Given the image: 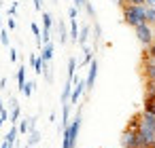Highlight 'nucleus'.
Listing matches in <instances>:
<instances>
[{
  "instance_id": "obj_1",
  "label": "nucleus",
  "mask_w": 155,
  "mask_h": 148,
  "mask_svg": "<svg viewBox=\"0 0 155 148\" xmlns=\"http://www.w3.org/2000/svg\"><path fill=\"white\" fill-rule=\"evenodd\" d=\"M83 118H81V110L77 112V116L68 123V127L62 131V148H77V140H79V131H81Z\"/></svg>"
},
{
  "instance_id": "obj_2",
  "label": "nucleus",
  "mask_w": 155,
  "mask_h": 148,
  "mask_svg": "<svg viewBox=\"0 0 155 148\" xmlns=\"http://www.w3.org/2000/svg\"><path fill=\"white\" fill-rule=\"evenodd\" d=\"M147 19V7L144 5H125L123 7V24L132 26V28H138Z\"/></svg>"
},
{
  "instance_id": "obj_3",
  "label": "nucleus",
  "mask_w": 155,
  "mask_h": 148,
  "mask_svg": "<svg viewBox=\"0 0 155 148\" xmlns=\"http://www.w3.org/2000/svg\"><path fill=\"white\" fill-rule=\"evenodd\" d=\"M134 32H136V38H138V43H140V45H144V47H149V45L155 40L153 28H151V26H147V24H142V26L134 28Z\"/></svg>"
},
{
  "instance_id": "obj_4",
  "label": "nucleus",
  "mask_w": 155,
  "mask_h": 148,
  "mask_svg": "<svg viewBox=\"0 0 155 148\" xmlns=\"http://www.w3.org/2000/svg\"><path fill=\"white\" fill-rule=\"evenodd\" d=\"M83 91H85V78H72V93H70V99H68V104L72 106V104H77L79 99H81V95H83Z\"/></svg>"
},
{
  "instance_id": "obj_5",
  "label": "nucleus",
  "mask_w": 155,
  "mask_h": 148,
  "mask_svg": "<svg viewBox=\"0 0 155 148\" xmlns=\"http://www.w3.org/2000/svg\"><path fill=\"white\" fill-rule=\"evenodd\" d=\"M119 144H121L123 148H140V146H138V137H136V131H130V129H123V131H121Z\"/></svg>"
},
{
  "instance_id": "obj_6",
  "label": "nucleus",
  "mask_w": 155,
  "mask_h": 148,
  "mask_svg": "<svg viewBox=\"0 0 155 148\" xmlns=\"http://www.w3.org/2000/svg\"><path fill=\"white\" fill-rule=\"evenodd\" d=\"M96 76H98V61L91 59L89 61V68H87V78H85V91L89 93L96 85Z\"/></svg>"
},
{
  "instance_id": "obj_7",
  "label": "nucleus",
  "mask_w": 155,
  "mask_h": 148,
  "mask_svg": "<svg viewBox=\"0 0 155 148\" xmlns=\"http://www.w3.org/2000/svg\"><path fill=\"white\" fill-rule=\"evenodd\" d=\"M142 72H144V80L155 83V57H144L142 55Z\"/></svg>"
},
{
  "instance_id": "obj_8",
  "label": "nucleus",
  "mask_w": 155,
  "mask_h": 148,
  "mask_svg": "<svg viewBox=\"0 0 155 148\" xmlns=\"http://www.w3.org/2000/svg\"><path fill=\"white\" fill-rule=\"evenodd\" d=\"M89 36H91V26L85 24V26L79 28V38H77V43H79L81 47H87V45H89Z\"/></svg>"
},
{
  "instance_id": "obj_9",
  "label": "nucleus",
  "mask_w": 155,
  "mask_h": 148,
  "mask_svg": "<svg viewBox=\"0 0 155 148\" xmlns=\"http://www.w3.org/2000/svg\"><path fill=\"white\" fill-rule=\"evenodd\" d=\"M53 51H55L53 40H51V43H45V45H43V49H41V59L49 64V61H51V57H53Z\"/></svg>"
},
{
  "instance_id": "obj_10",
  "label": "nucleus",
  "mask_w": 155,
  "mask_h": 148,
  "mask_svg": "<svg viewBox=\"0 0 155 148\" xmlns=\"http://www.w3.org/2000/svg\"><path fill=\"white\" fill-rule=\"evenodd\" d=\"M142 112H147V114H153V116H155V93H153V95H144Z\"/></svg>"
},
{
  "instance_id": "obj_11",
  "label": "nucleus",
  "mask_w": 155,
  "mask_h": 148,
  "mask_svg": "<svg viewBox=\"0 0 155 148\" xmlns=\"http://www.w3.org/2000/svg\"><path fill=\"white\" fill-rule=\"evenodd\" d=\"M15 137H17V125H11L9 133L5 135V142H7V146H9V148H13V146H15Z\"/></svg>"
},
{
  "instance_id": "obj_12",
  "label": "nucleus",
  "mask_w": 155,
  "mask_h": 148,
  "mask_svg": "<svg viewBox=\"0 0 155 148\" xmlns=\"http://www.w3.org/2000/svg\"><path fill=\"white\" fill-rule=\"evenodd\" d=\"M30 66L34 68L36 74H43V59H41V55H30Z\"/></svg>"
},
{
  "instance_id": "obj_13",
  "label": "nucleus",
  "mask_w": 155,
  "mask_h": 148,
  "mask_svg": "<svg viewBox=\"0 0 155 148\" xmlns=\"http://www.w3.org/2000/svg\"><path fill=\"white\" fill-rule=\"evenodd\" d=\"M38 142H41V131H38V129H32V131L28 133V142H26V146L32 148V146L38 144Z\"/></svg>"
},
{
  "instance_id": "obj_14",
  "label": "nucleus",
  "mask_w": 155,
  "mask_h": 148,
  "mask_svg": "<svg viewBox=\"0 0 155 148\" xmlns=\"http://www.w3.org/2000/svg\"><path fill=\"white\" fill-rule=\"evenodd\" d=\"M58 34H60V43L66 45L68 43V32H66V24L64 21H58Z\"/></svg>"
},
{
  "instance_id": "obj_15",
  "label": "nucleus",
  "mask_w": 155,
  "mask_h": 148,
  "mask_svg": "<svg viewBox=\"0 0 155 148\" xmlns=\"http://www.w3.org/2000/svg\"><path fill=\"white\" fill-rule=\"evenodd\" d=\"M91 59H94V49L87 45V47H83V61H81V66H89Z\"/></svg>"
},
{
  "instance_id": "obj_16",
  "label": "nucleus",
  "mask_w": 155,
  "mask_h": 148,
  "mask_svg": "<svg viewBox=\"0 0 155 148\" xmlns=\"http://www.w3.org/2000/svg\"><path fill=\"white\" fill-rule=\"evenodd\" d=\"M24 85H26V66L21 64V66L17 68V87H19V91H21Z\"/></svg>"
},
{
  "instance_id": "obj_17",
  "label": "nucleus",
  "mask_w": 155,
  "mask_h": 148,
  "mask_svg": "<svg viewBox=\"0 0 155 148\" xmlns=\"http://www.w3.org/2000/svg\"><path fill=\"white\" fill-rule=\"evenodd\" d=\"M70 93H72V80L66 78V85H64V91H62V104L70 99Z\"/></svg>"
},
{
  "instance_id": "obj_18",
  "label": "nucleus",
  "mask_w": 155,
  "mask_h": 148,
  "mask_svg": "<svg viewBox=\"0 0 155 148\" xmlns=\"http://www.w3.org/2000/svg\"><path fill=\"white\" fill-rule=\"evenodd\" d=\"M77 38H79V24L77 19H70V40L77 45Z\"/></svg>"
},
{
  "instance_id": "obj_19",
  "label": "nucleus",
  "mask_w": 155,
  "mask_h": 148,
  "mask_svg": "<svg viewBox=\"0 0 155 148\" xmlns=\"http://www.w3.org/2000/svg\"><path fill=\"white\" fill-rule=\"evenodd\" d=\"M138 125H140V112H136L130 121H127V127L125 129H130V131H136L138 129Z\"/></svg>"
},
{
  "instance_id": "obj_20",
  "label": "nucleus",
  "mask_w": 155,
  "mask_h": 148,
  "mask_svg": "<svg viewBox=\"0 0 155 148\" xmlns=\"http://www.w3.org/2000/svg\"><path fill=\"white\" fill-rule=\"evenodd\" d=\"M34 89H36V83H34V80H26V85L21 87V93H24L26 97H30Z\"/></svg>"
},
{
  "instance_id": "obj_21",
  "label": "nucleus",
  "mask_w": 155,
  "mask_h": 148,
  "mask_svg": "<svg viewBox=\"0 0 155 148\" xmlns=\"http://www.w3.org/2000/svg\"><path fill=\"white\" fill-rule=\"evenodd\" d=\"M74 72H77V59L74 57H68V76L66 78H74Z\"/></svg>"
},
{
  "instance_id": "obj_22",
  "label": "nucleus",
  "mask_w": 155,
  "mask_h": 148,
  "mask_svg": "<svg viewBox=\"0 0 155 148\" xmlns=\"http://www.w3.org/2000/svg\"><path fill=\"white\" fill-rule=\"evenodd\" d=\"M144 21H147V26H151V28L155 26V7H147V19H144Z\"/></svg>"
},
{
  "instance_id": "obj_23",
  "label": "nucleus",
  "mask_w": 155,
  "mask_h": 148,
  "mask_svg": "<svg viewBox=\"0 0 155 148\" xmlns=\"http://www.w3.org/2000/svg\"><path fill=\"white\" fill-rule=\"evenodd\" d=\"M0 43H2L5 47H9V32H7V28H0Z\"/></svg>"
},
{
  "instance_id": "obj_24",
  "label": "nucleus",
  "mask_w": 155,
  "mask_h": 148,
  "mask_svg": "<svg viewBox=\"0 0 155 148\" xmlns=\"http://www.w3.org/2000/svg\"><path fill=\"white\" fill-rule=\"evenodd\" d=\"M30 131V127H28V118H24V121H19V127H17V133H28Z\"/></svg>"
},
{
  "instance_id": "obj_25",
  "label": "nucleus",
  "mask_w": 155,
  "mask_h": 148,
  "mask_svg": "<svg viewBox=\"0 0 155 148\" xmlns=\"http://www.w3.org/2000/svg\"><path fill=\"white\" fill-rule=\"evenodd\" d=\"M100 38H102V28H100L98 24H94V40L98 43Z\"/></svg>"
},
{
  "instance_id": "obj_26",
  "label": "nucleus",
  "mask_w": 155,
  "mask_h": 148,
  "mask_svg": "<svg viewBox=\"0 0 155 148\" xmlns=\"http://www.w3.org/2000/svg\"><path fill=\"white\" fill-rule=\"evenodd\" d=\"M17 5H19V2H13V5L9 7V17H15V13H17Z\"/></svg>"
},
{
  "instance_id": "obj_27",
  "label": "nucleus",
  "mask_w": 155,
  "mask_h": 148,
  "mask_svg": "<svg viewBox=\"0 0 155 148\" xmlns=\"http://www.w3.org/2000/svg\"><path fill=\"white\" fill-rule=\"evenodd\" d=\"M77 13H79V11H77L74 7H70V9H68V17H70V19H77Z\"/></svg>"
},
{
  "instance_id": "obj_28",
  "label": "nucleus",
  "mask_w": 155,
  "mask_h": 148,
  "mask_svg": "<svg viewBox=\"0 0 155 148\" xmlns=\"http://www.w3.org/2000/svg\"><path fill=\"white\" fill-rule=\"evenodd\" d=\"M43 74H45V78H47V83H53V74H51V68H49V70H45Z\"/></svg>"
},
{
  "instance_id": "obj_29",
  "label": "nucleus",
  "mask_w": 155,
  "mask_h": 148,
  "mask_svg": "<svg viewBox=\"0 0 155 148\" xmlns=\"http://www.w3.org/2000/svg\"><path fill=\"white\" fill-rule=\"evenodd\" d=\"M5 121H9V112H7V110H5V112H0V127H2Z\"/></svg>"
},
{
  "instance_id": "obj_30",
  "label": "nucleus",
  "mask_w": 155,
  "mask_h": 148,
  "mask_svg": "<svg viewBox=\"0 0 155 148\" xmlns=\"http://www.w3.org/2000/svg\"><path fill=\"white\" fill-rule=\"evenodd\" d=\"M17 28V21H15V17H9V30H15Z\"/></svg>"
},
{
  "instance_id": "obj_31",
  "label": "nucleus",
  "mask_w": 155,
  "mask_h": 148,
  "mask_svg": "<svg viewBox=\"0 0 155 148\" xmlns=\"http://www.w3.org/2000/svg\"><path fill=\"white\" fill-rule=\"evenodd\" d=\"M125 5H144V0H123Z\"/></svg>"
},
{
  "instance_id": "obj_32",
  "label": "nucleus",
  "mask_w": 155,
  "mask_h": 148,
  "mask_svg": "<svg viewBox=\"0 0 155 148\" xmlns=\"http://www.w3.org/2000/svg\"><path fill=\"white\" fill-rule=\"evenodd\" d=\"M34 9L36 11H43V0H34Z\"/></svg>"
},
{
  "instance_id": "obj_33",
  "label": "nucleus",
  "mask_w": 155,
  "mask_h": 148,
  "mask_svg": "<svg viewBox=\"0 0 155 148\" xmlns=\"http://www.w3.org/2000/svg\"><path fill=\"white\" fill-rule=\"evenodd\" d=\"M9 53H11V61H17V51H15V49H11Z\"/></svg>"
},
{
  "instance_id": "obj_34",
  "label": "nucleus",
  "mask_w": 155,
  "mask_h": 148,
  "mask_svg": "<svg viewBox=\"0 0 155 148\" xmlns=\"http://www.w3.org/2000/svg\"><path fill=\"white\" fill-rule=\"evenodd\" d=\"M144 7H155V0H144Z\"/></svg>"
},
{
  "instance_id": "obj_35",
  "label": "nucleus",
  "mask_w": 155,
  "mask_h": 148,
  "mask_svg": "<svg viewBox=\"0 0 155 148\" xmlns=\"http://www.w3.org/2000/svg\"><path fill=\"white\" fill-rule=\"evenodd\" d=\"M7 108H5V102H2V97H0V112H5Z\"/></svg>"
},
{
  "instance_id": "obj_36",
  "label": "nucleus",
  "mask_w": 155,
  "mask_h": 148,
  "mask_svg": "<svg viewBox=\"0 0 155 148\" xmlns=\"http://www.w3.org/2000/svg\"><path fill=\"white\" fill-rule=\"evenodd\" d=\"M115 2H117V5H119V7H121V9H123V7H125V2H123V0H115Z\"/></svg>"
},
{
  "instance_id": "obj_37",
  "label": "nucleus",
  "mask_w": 155,
  "mask_h": 148,
  "mask_svg": "<svg viewBox=\"0 0 155 148\" xmlns=\"http://www.w3.org/2000/svg\"><path fill=\"white\" fill-rule=\"evenodd\" d=\"M0 28H2V17H0Z\"/></svg>"
},
{
  "instance_id": "obj_38",
  "label": "nucleus",
  "mask_w": 155,
  "mask_h": 148,
  "mask_svg": "<svg viewBox=\"0 0 155 148\" xmlns=\"http://www.w3.org/2000/svg\"><path fill=\"white\" fill-rule=\"evenodd\" d=\"M151 148H155V144H153V146H151Z\"/></svg>"
}]
</instances>
